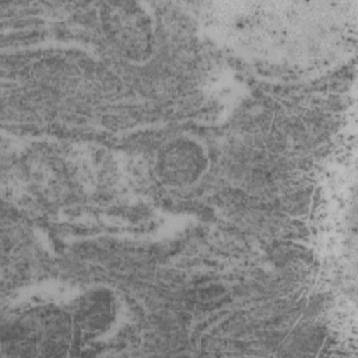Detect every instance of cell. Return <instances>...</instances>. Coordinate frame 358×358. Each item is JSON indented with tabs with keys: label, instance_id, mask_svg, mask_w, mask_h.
I'll return each mask as SVG.
<instances>
[{
	"label": "cell",
	"instance_id": "obj_3",
	"mask_svg": "<svg viewBox=\"0 0 358 358\" xmlns=\"http://www.w3.org/2000/svg\"><path fill=\"white\" fill-rule=\"evenodd\" d=\"M109 302L102 296H88L83 301L78 309V316L83 319V324L92 327V326H102L105 324L109 316Z\"/></svg>",
	"mask_w": 358,
	"mask_h": 358
},
{
	"label": "cell",
	"instance_id": "obj_2",
	"mask_svg": "<svg viewBox=\"0 0 358 358\" xmlns=\"http://www.w3.org/2000/svg\"><path fill=\"white\" fill-rule=\"evenodd\" d=\"M204 152L190 140H178L165 147L158 158V171L168 185H187L204 169Z\"/></svg>",
	"mask_w": 358,
	"mask_h": 358
},
{
	"label": "cell",
	"instance_id": "obj_1",
	"mask_svg": "<svg viewBox=\"0 0 358 358\" xmlns=\"http://www.w3.org/2000/svg\"><path fill=\"white\" fill-rule=\"evenodd\" d=\"M102 25L109 41L130 57H143L150 52L152 21L144 7L133 1L105 3Z\"/></svg>",
	"mask_w": 358,
	"mask_h": 358
}]
</instances>
